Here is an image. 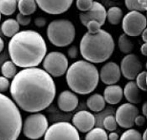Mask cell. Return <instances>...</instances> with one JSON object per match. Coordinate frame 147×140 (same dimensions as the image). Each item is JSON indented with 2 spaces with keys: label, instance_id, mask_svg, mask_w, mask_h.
Here are the masks:
<instances>
[{
  "label": "cell",
  "instance_id": "6da1fadb",
  "mask_svg": "<svg viewBox=\"0 0 147 140\" xmlns=\"http://www.w3.org/2000/svg\"><path fill=\"white\" fill-rule=\"evenodd\" d=\"M9 88L16 105L30 113L46 109L57 95V86L52 76L37 66L24 68L16 73Z\"/></svg>",
  "mask_w": 147,
  "mask_h": 140
},
{
  "label": "cell",
  "instance_id": "7a4b0ae2",
  "mask_svg": "<svg viewBox=\"0 0 147 140\" xmlns=\"http://www.w3.org/2000/svg\"><path fill=\"white\" fill-rule=\"evenodd\" d=\"M8 49L12 61L23 69L38 66L47 52L44 38L34 30L19 31L11 37Z\"/></svg>",
  "mask_w": 147,
  "mask_h": 140
},
{
  "label": "cell",
  "instance_id": "3957f363",
  "mask_svg": "<svg viewBox=\"0 0 147 140\" xmlns=\"http://www.w3.org/2000/svg\"><path fill=\"white\" fill-rule=\"evenodd\" d=\"M114 47L113 36L108 31L100 29L95 34L87 32L83 35L80 41L79 50L85 60L98 64L111 57Z\"/></svg>",
  "mask_w": 147,
  "mask_h": 140
},
{
  "label": "cell",
  "instance_id": "277c9868",
  "mask_svg": "<svg viewBox=\"0 0 147 140\" xmlns=\"http://www.w3.org/2000/svg\"><path fill=\"white\" fill-rule=\"evenodd\" d=\"M66 81L73 92L88 95L97 88L99 82V73L92 63L85 60H78L67 68Z\"/></svg>",
  "mask_w": 147,
  "mask_h": 140
},
{
  "label": "cell",
  "instance_id": "5b68a950",
  "mask_svg": "<svg viewBox=\"0 0 147 140\" xmlns=\"http://www.w3.org/2000/svg\"><path fill=\"white\" fill-rule=\"evenodd\" d=\"M22 115L16 103L0 92V140H16L22 130Z\"/></svg>",
  "mask_w": 147,
  "mask_h": 140
},
{
  "label": "cell",
  "instance_id": "8992f818",
  "mask_svg": "<svg viewBox=\"0 0 147 140\" xmlns=\"http://www.w3.org/2000/svg\"><path fill=\"white\" fill-rule=\"evenodd\" d=\"M46 35L50 42L57 47H66L71 45L76 36L73 23L67 19H56L49 23Z\"/></svg>",
  "mask_w": 147,
  "mask_h": 140
},
{
  "label": "cell",
  "instance_id": "52a82bcc",
  "mask_svg": "<svg viewBox=\"0 0 147 140\" xmlns=\"http://www.w3.org/2000/svg\"><path fill=\"white\" fill-rule=\"evenodd\" d=\"M48 127L49 123L44 114L33 113L25 118L22 124L23 134L30 139H39L44 137Z\"/></svg>",
  "mask_w": 147,
  "mask_h": 140
},
{
  "label": "cell",
  "instance_id": "ba28073f",
  "mask_svg": "<svg viewBox=\"0 0 147 140\" xmlns=\"http://www.w3.org/2000/svg\"><path fill=\"white\" fill-rule=\"evenodd\" d=\"M43 68L52 77H61L68 68V59L59 51H51L43 59Z\"/></svg>",
  "mask_w": 147,
  "mask_h": 140
},
{
  "label": "cell",
  "instance_id": "9c48e42d",
  "mask_svg": "<svg viewBox=\"0 0 147 140\" xmlns=\"http://www.w3.org/2000/svg\"><path fill=\"white\" fill-rule=\"evenodd\" d=\"M45 140H79L80 135L77 129L70 123L59 122L51 124L45 132Z\"/></svg>",
  "mask_w": 147,
  "mask_h": 140
},
{
  "label": "cell",
  "instance_id": "30bf717a",
  "mask_svg": "<svg viewBox=\"0 0 147 140\" xmlns=\"http://www.w3.org/2000/svg\"><path fill=\"white\" fill-rule=\"evenodd\" d=\"M122 19V29L128 36L137 37L146 29V18L141 12L131 10Z\"/></svg>",
  "mask_w": 147,
  "mask_h": 140
},
{
  "label": "cell",
  "instance_id": "8fae6325",
  "mask_svg": "<svg viewBox=\"0 0 147 140\" xmlns=\"http://www.w3.org/2000/svg\"><path fill=\"white\" fill-rule=\"evenodd\" d=\"M139 114V109L132 103H124L116 110L115 119L122 129H130L135 125V118Z\"/></svg>",
  "mask_w": 147,
  "mask_h": 140
},
{
  "label": "cell",
  "instance_id": "7c38bea8",
  "mask_svg": "<svg viewBox=\"0 0 147 140\" xmlns=\"http://www.w3.org/2000/svg\"><path fill=\"white\" fill-rule=\"evenodd\" d=\"M119 68L121 75H123L125 79L132 81L136 79L140 71H142L143 66L137 56L129 53L122 59Z\"/></svg>",
  "mask_w": 147,
  "mask_h": 140
},
{
  "label": "cell",
  "instance_id": "4fadbf2b",
  "mask_svg": "<svg viewBox=\"0 0 147 140\" xmlns=\"http://www.w3.org/2000/svg\"><path fill=\"white\" fill-rule=\"evenodd\" d=\"M37 6L46 13L58 15L71 8L73 0H35Z\"/></svg>",
  "mask_w": 147,
  "mask_h": 140
},
{
  "label": "cell",
  "instance_id": "5bb4252c",
  "mask_svg": "<svg viewBox=\"0 0 147 140\" xmlns=\"http://www.w3.org/2000/svg\"><path fill=\"white\" fill-rule=\"evenodd\" d=\"M106 9L102 3L93 1L89 10L82 12L79 14L80 21L85 26L90 20H97L102 26L106 21Z\"/></svg>",
  "mask_w": 147,
  "mask_h": 140
},
{
  "label": "cell",
  "instance_id": "9a60e30c",
  "mask_svg": "<svg viewBox=\"0 0 147 140\" xmlns=\"http://www.w3.org/2000/svg\"><path fill=\"white\" fill-rule=\"evenodd\" d=\"M96 124V117L88 111H79L72 117V125L81 133H88Z\"/></svg>",
  "mask_w": 147,
  "mask_h": 140
},
{
  "label": "cell",
  "instance_id": "2e32d148",
  "mask_svg": "<svg viewBox=\"0 0 147 140\" xmlns=\"http://www.w3.org/2000/svg\"><path fill=\"white\" fill-rule=\"evenodd\" d=\"M99 73V79L102 83L106 85H113L116 84L120 80L121 77V71L119 66L113 61L108 62L103 65L100 70Z\"/></svg>",
  "mask_w": 147,
  "mask_h": 140
},
{
  "label": "cell",
  "instance_id": "e0dca14e",
  "mask_svg": "<svg viewBox=\"0 0 147 140\" xmlns=\"http://www.w3.org/2000/svg\"><path fill=\"white\" fill-rule=\"evenodd\" d=\"M79 100L75 92L65 90L61 92L57 98V105L61 111L68 113L74 111L78 105Z\"/></svg>",
  "mask_w": 147,
  "mask_h": 140
},
{
  "label": "cell",
  "instance_id": "ac0fdd59",
  "mask_svg": "<svg viewBox=\"0 0 147 140\" xmlns=\"http://www.w3.org/2000/svg\"><path fill=\"white\" fill-rule=\"evenodd\" d=\"M123 96V89L119 85H108L103 92V98L105 102L110 105H116L119 103Z\"/></svg>",
  "mask_w": 147,
  "mask_h": 140
},
{
  "label": "cell",
  "instance_id": "d6986e66",
  "mask_svg": "<svg viewBox=\"0 0 147 140\" xmlns=\"http://www.w3.org/2000/svg\"><path fill=\"white\" fill-rule=\"evenodd\" d=\"M123 93L126 100L132 104H139L142 101V94L141 90L137 86L136 82L133 80L129 82L125 86L123 90Z\"/></svg>",
  "mask_w": 147,
  "mask_h": 140
},
{
  "label": "cell",
  "instance_id": "ffe728a7",
  "mask_svg": "<svg viewBox=\"0 0 147 140\" xmlns=\"http://www.w3.org/2000/svg\"><path fill=\"white\" fill-rule=\"evenodd\" d=\"M87 106L91 111L99 113L105 108L106 102L101 94L95 93L92 95L87 100Z\"/></svg>",
  "mask_w": 147,
  "mask_h": 140
},
{
  "label": "cell",
  "instance_id": "44dd1931",
  "mask_svg": "<svg viewBox=\"0 0 147 140\" xmlns=\"http://www.w3.org/2000/svg\"><path fill=\"white\" fill-rule=\"evenodd\" d=\"M20 25L17 22L16 19H8L1 25V32L6 37L11 38L12 36L17 34L20 31Z\"/></svg>",
  "mask_w": 147,
  "mask_h": 140
},
{
  "label": "cell",
  "instance_id": "7402d4cb",
  "mask_svg": "<svg viewBox=\"0 0 147 140\" xmlns=\"http://www.w3.org/2000/svg\"><path fill=\"white\" fill-rule=\"evenodd\" d=\"M17 7L20 13L30 16L36 11L37 4L35 0H19L17 2Z\"/></svg>",
  "mask_w": 147,
  "mask_h": 140
},
{
  "label": "cell",
  "instance_id": "603a6c76",
  "mask_svg": "<svg viewBox=\"0 0 147 140\" xmlns=\"http://www.w3.org/2000/svg\"><path fill=\"white\" fill-rule=\"evenodd\" d=\"M123 10L119 7H111L106 11V19L112 25H118L122 21Z\"/></svg>",
  "mask_w": 147,
  "mask_h": 140
},
{
  "label": "cell",
  "instance_id": "cb8c5ba5",
  "mask_svg": "<svg viewBox=\"0 0 147 140\" xmlns=\"http://www.w3.org/2000/svg\"><path fill=\"white\" fill-rule=\"evenodd\" d=\"M118 46L119 48V50L125 55L131 53L134 49L133 42L129 38V36L125 35V33L123 35H120L119 36V40H118Z\"/></svg>",
  "mask_w": 147,
  "mask_h": 140
},
{
  "label": "cell",
  "instance_id": "d4e9b609",
  "mask_svg": "<svg viewBox=\"0 0 147 140\" xmlns=\"http://www.w3.org/2000/svg\"><path fill=\"white\" fill-rule=\"evenodd\" d=\"M17 9V0H0V13L5 16H10Z\"/></svg>",
  "mask_w": 147,
  "mask_h": 140
},
{
  "label": "cell",
  "instance_id": "484cf974",
  "mask_svg": "<svg viewBox=\"0 0 147 140\" xmlns=\"http://www.w3.org/2000/svg\"><path fill=\"white\" fill-rule=\"evenodd\" d=\"M86 140H107L108 133L107 132L102 128H95L88 131L85 136Z\"/></svg>",
  "mask_w": 147,
  "mask_h": 140
},
{
  "label": "cell",
  "instance_id": "4316f807",
  "mask_svg": "<svg viewBox=\"0 0 147 140\" xmlns=\"http://www.w3.org/2000/svg\"><path fill=\"white\" fill-rule=\"evenodd\" d=\"M1 72L6 78L13 79L17 73V67L12 60H7L2 65Z\"/></svg>",
  "mask_w": 147,
  "mask_h": 140
},
{
  "label": "cell",
  "instance_id": "83f0119b",
  "mask_svg": "<svg viewBox=\"0 0 147 140\" xmlns=\"http://www.w3.org/2000/svg\"><path fill=\"white\" fill-rule=\"evenodd\" d=\"M128 130H126L125 132H124V133L121 135L120 139H119L121 140H141L142 137H141V133L136 130V129H127Z\"/></svg>",
  "mask_w": 147,
  "mask_h": 140
},
{
  "label": "cell",
  "instance_id": "f1b7e54d",
  "mask_svg": "<svg viewBox=\"0 0 147 140\" xmlns=\"http://www.w3.org/2000/svg\"><path fill=\"white\" fill-rule=\"evenodd\" d=\"M102 125H103L104 129L109 132L115 131L117 129V126H118L115 117L113 115H109V116L104 117V119L102 121Z\"/></svg>",
  "mask_w": 147,
  "mask_h": 140
},
{
  "label": "cell",
  "instance_id": "f546056e",
  "mask_svg": "<svg viewBox=\"0 0 147 140\" xmlns=\"http://www.w3.org/2000/svg\"><path fill=\"white\" fill-rule=\"evenodd\" d=\"M146 79V71H140L136 77V85H137V86H138L142 92H146L147 91Z\"/></svg>",
  "mask_w": 147,
  "mask_h": 140
},
{
  "label": "cell",
  "instance_id": "4dcf8cb0",
  "mask_svg": "<svg viewBox=\"0 0 147 140\" xmlns=\"http://www.w3.org/2000/svg\"><path fill=\"white\" fill-rule=\"evenodd\" d=\"M93 0H76L77 8L80 11L86 12L90 9Z\"/></svg>",
  "mask_w": 147,
  "mask_h": 140
},
{
  "label": "cell",
  "instance_id": "1f68e13d",
  "mask_svg": "<svg viewBox=\"0 0 147 140\" xmlns=\"http://www.w3.org/2000/svg\"><path fill=\"white\" fill-rule=\"evenodd\" d=\"M88 29V32L90 34H95L97 33L102 27V25L98 23L97 20H90L85 25Z\"/></svg>",
  "mask_w": 147,
  "mask_h": 140
},
{
  "label": "cell",
  "instance_id": "d6a6232c",
  "mask_svg": "<svg viewBox=\"0 0 147 140\" xmlns=\"http://www.w3.org/2000/svg\"><path fill=\"white\" fill-rule=\"evenodd\" d=\"M125 3L126 8L131 11V10H136V11L143 12L140 5L138 3V0H125Z\"/></svg>",
  "mask_w": 147,
  "mask_h": 140
},
{
  "label": "cell",
  "instance_id": "836d02e7",
  "mask_svg": "<svg viewBox=\"0 0 147 140\" xmlns=\"http://www.w3.org/2000/svg\"><path fill=\"white\" fill-rule=\"evenodd\" d=\"M16 20L20 25L22 26H27L31 22V18L30 15H24L22 13H18L16 16Z\"/></svg>",
  "mask_w": 147,
  "mask_h": 140
},
{
  "label": "cell",
  "instance_id": "e575fe53",
  "mask_svg": "<svg viewBox=\"0 0 147 140\" xmlns=\"http://www.w3.org/2000/svg\"><path fill=\"white\" fill-rule=\"evenodd\" d=\"M10 86V82L5 76H0V92H5L9 90Z\"/></svg>",
  "mask_w": 147,
  "mask_h": 140
},
{
  "label": "cell",
  "instance_id": "d590c367",
  "mask_svg": "<svg viewBox=\"0 0 147 140\" xmlns=\"http://www.w3.org/2000/svg\"><path fill=\"white\" fill-rule=\"evenodd\" d=\"M68 56L71 59H75L78 57V49L77 48V46H72L68 49L67 51Z\"/></svg>",
  "mask_w": 147,
  "mask_h": 140
},
{
  "label": "cell",
  "instance_id": "8d00e7d4",
  "mask_svg": "<svg viewBox=\"0 0 147 140\" xmlns=\"http://www.w3.org/2000/svg\"><path fill=\"white\" fill-rule=\"evenodd\" d=\"M146 117H145L144 115L138 114L135 118V124L136 126H139V127L144 126L146 123Z\"/></svg>",
  "mask_w": 147,
  "mask_h": 140
},
{
  "label": "cell",
  "instance_id": "74e56055",
  "mask_svg": "<svg viewBox=\"0 0 147 140\" xmlns=\"http://www.w3.org/2000/svg\"><path fill=\"white\" fill-rule=\"evenodd\" d=\"M34 24L38 28H43L46 24V19L43 17H38L34 19Z\"/></svg>",
  "mask_w": 147,
  "mask_h": 140
},
{
  "label": "cell",
  "instance_id": "f35d334b",
  "mask_svg": "<svg viewBox=\"0 0 147 140\" xmlns=\"http://www.w3.org/2000/svg\"><path fill=\"white\" fill-rule=\"evenodd\" d=\"M139 4L140 5L143 11H146L147 9V0H138Z\"/></svg>",
  "mask_w": 147,
  "mask_h": 140
},
{
  "label": "cell",
  "instance_id": "ab89813d",
  "mask_svg": "<svg viewBox=\"0 0 147 140\" xmlns=\"http://www.w3.org/2000/svg\"><path fill=\"white\" fill-rule=\"evenodd\" d=\"M108 139L110 140H117L119 139V136L117 133H114L113 131H112V133H110L109 135H108Z\"/></svg>",
  "mask_w": 147,
  "mask_h": 140
},
{
  "label": "cell",
  "instance_id": "60d3db41",
  "mask_svg": "<svg viewBox=\"0 0 147 140\" xmlns=\"http://www.w3.org/2000/svg\"><path fill=\"white\" fill-rule=\"evenodd\" d=\"M140 52L143 56H147V44L146 43H144L141 47H140Z\"/></svg>",
  "mask_w": 147,
  "mask_h": 140
},
{
  "label": "cell",
  "instance_id": "b9f144b4",
  "mask_svg": "<svg viewBox=\"0 0 147 140\" xmlns=\"http://www.w3.org/2000/svg\"><path fill=\"white\" fill-rule=\"evenodd\" d=\"M141 35V37H142V40L145 42V43H146L147 41V29H145L143 31H142V33L140 34Z\"/></svg>",
  "mask_w": 147,
  "mask_h": 140
},
{
  "label": "cell",
  "instance_id": "7bdbcfd3",
  "mask_svg": "<svg viewBox=\"0 0 147 140\" xmlns=\"http://www.w3.org/2000/svg\"><path fill=\"white\" fill-rule=\"evenodd\" d=\"M142 113L145 117H147V102H146L142 106Z\"/></svg>",
  "mask_w": 147,
  "mask_h": 140
},
{
  "label": "cell",
  "instance_id": "ee69618b",
  "mask_svg": "<svg viewBox=\"0 0 147 140\" xmlns=\"http://www.w3.org/2000/svg\"><path fill=\"white\" fill-rule=\"evenodd\" d=\"M3 48H4V41H3V40L0 37V53L3 51Z\"/></svg>",
  "mask_w": 147,
  "mask_h": 140
},
{
  "label": "cell",
  "instance_id": "f6af8a7d",
  "mask_svg": "<svg viewBox=\"0 0 147 140\" xmlns=\"http://www.w3.org/2000/svg\"><path fill=\"white\" fill-rule=\"evenodd\" d=\"M147 130L146 129L145 130V132H144V133H143V135H141V137H142V139L143 140H146L147 139Z\"/></svg>",
  "mask_w": 147,
  "mask_h": 140
},
{
  "label": "cell",
  "instance_id": "bcb514c9",
  "mask_svg": "<svg viewBox=\"0 0 147 140\" xmlns=\"http://www.w3.org/2000/svg\"><path fill=\"white\" fill-rule=\"evenodd\" d=\"M0 21H1V13H0Z\"/></svg>",
  "mask_w": 147,
  "mask_h": 140
},
{
  "label": "cell",
  "instance_id": "7dc6e473",
  "mask_svg": "<svg viewBox=\"0 0 147 140\" xmlns=\"http://www.w3.org/2000/svg\"><path fill=\"white\" fill-rule=\"evenodd\" d=\"M18 1H19V0H17V2H18Z\"/></svg>",
  "mask_w": 147,
  "mask_h": 140
}]
</instances>
